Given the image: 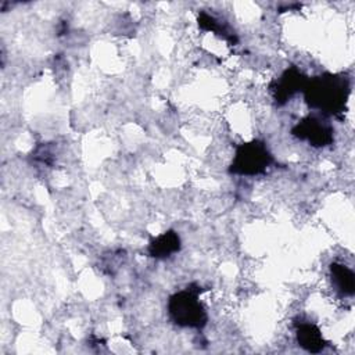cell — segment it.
Wrapping results in <instances>:
<instances>
[{
	"instance_id": "obj_5",
	"label": "cell",
	"mask_w": 355,
	"mask_h": 355,
	"mask_svg": "<svg viewBox=\"0 0 355 355\" xmlns=\"http://www.w3.org/2000/svg\"><path fill=\"white\" fill-rule=\"evenodd\" d=\"M306 83L308 82L300 69L297 68L286 69L282 73L280 79L275 82V86L272 89L275 100L277 103H286L298 90L305 89Z\"/></svg>"
},
{
	"instance_id": "obj_4",
	"label": "cell",
	"mask_w": 355,
	"mask_h": 355,
	"mask_svg": "<svg viewBox=\"0 0 355 355\" xmlns=\"http://www.w3.org/2000/svg\"><path fill=\"white\" fill-rule=\"evenodd\" d=\"M293 133L301 140L309 141L315 147H323L333 141V128L327 119L319 115H311L302 119Z\"/></svg>"
},
{
	"instance_id": "obj_8",
	"label": "cell",
	"mask_w": 355,
	"mask_h": 355,
	"mask_svg": "<svg viewBox=\"0 0 355 355\" xmlns=\"http://www.w3.org/2000/svg\"><path fill=\"white\" fill-rule=\"evenodd\" d=\"M330 270H331V280L336 288L344 295H352L355 288L354 272L341 263H333Z\"/></svg>"
},
{
	"instance_id": "obj_1",
	"label": "cell",
	"mask_w": 355,
	"mask_h": 355,
	"mask_svg": "<svg viewBox=\"0 0 355 355\" xmlns=\"http://www.w3.org/2000/svg\"><path fill=\"white\" fill-rule=\"evenodd\" d=\"M348 94V78L337 73H324L312 79L305 86L308 104L323 115H337L343 112Z\"/></svg>"
},
{
	"instance_id": "obj_6",
	"label": "cell",
	"mask_w": 355,
	"mask_h": 355,
	"mask_svg": "<svg viewBox=\"0 0 355 355\" xmlns=\"http://www.w3.org/2000/svg\"><path fill=\"white\" fill-rule=\"evenodd\" d=\"M297 341L309 352H319L324 347V340L320 330L311 323H301L297 327Z\"/></svg>"
},
{
	"instance_id": "obj_3",
	"label": "cell",
	"mask_w": 355,
	"mask_h": 355,
	"mask_svg": "<svg viewBox=\"0 0 355 355\" xmlns=\"http://www.w3.org/2000/svg\"><path fill=\"white\" fill-rule=\"evenodd\" d=\"M272 162V155L269 154L266 146L261 141H250L241 144L234 154V159L230 172L239 175H258L266 171Z\"/></svg>"
},
{
	"instance_id": "obj_7",
	"label": "cell",
	"mask_w": 355,
	"mask_h": 355,
	"mask_svg": "<svg viewBox=\"0 0 355 355\" xmlns=\"http://www.w3.org/2000/svg\"><path fill=\"white\" fill-rule=\"evenodd\" d=\"M179 247H180L179 236L175 232H165L151 241L148 251L155 258H166L173 252H176Z\"/></svg>"
},
{
	"instance_id": "obj_2",
	"label": "cell",
	"mask_w": 355,
	"mask_h": 355,
	"mask_svg": "<svg viewBox=\"0 0 355 355\" xmlns=\"http://www.w3.org/2000/svg\"><path fill=\"white\" fill-rule=\"evenodd\" d=\"M169 315L175 323L184 327H201L207 322V313L198 300V290L186 288L171 297Z\"/></svg>"
}]
</instances>
